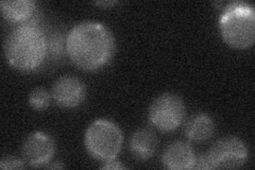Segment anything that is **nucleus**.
Listing matches in <instances>:
<instances>
[{
  "label": "nucleus",
  "instance_id": "8",
  "mask_svg": "<svg viewBox=\"0 0 255 170\" xmlns=\"http://www.w3.org/2000/svg\"><path fill=\"white\" fill-rule=\"evenodd\" d=\"M52 98L62 108H77L81 104L86 96V86L78 77L65 75L55 81L52 91Z\"/></svg>",
  "mask_w": 255,
  "mask_h": 170
},
{
  "label": "nucleus",
  "instance_id": "1",
  "mask_svg": "<svg viewBox=\"0 0 255 170\" xmlns=\"http://www.w3.org/2000/svg\"><path fill=\"white\" fill-rule=\"evenodd\" d=\"M66 51L79 68L94 71L110 62L115 51V39L105 23L85 20L69 31Z\"/></svg>",
  "mask_w": 255,
  "mask_h": 170
},
{
  "label": "nucleus",
  "instance_id": "17",
  "mask_svg": "<svg viewBox=\"0 0 255 170\" xmlns=\"http://www.w3.org/2000/svg\"><path fill=\"white\" fill-rule=\"evenodd\" d=\"M43 168H48V169H60L64 168V165L62 163H53V164H46Z\"/></svg>",
  "mask_w": 255,
  "mask_h": 170
},
{
  "label": "nucleus",
  "instance_id": "9",
  "mask_svg": "<svg viewBox=\"0 0 255 170\" xmlns=\"http://www.w3.org/2000/svg\"><path fill=\"white\" fill-rule=\"evenodd\" d=\"M195 159V152L190 145L178 141L167 146L163 153L162 162L167 169L186 170L194 168Z\"/></svg>",
  "mask_w": 255,
  "mask_h": 170
},
{
  "label": "nucleus",
  "instance_id": "18",
  "mask_svg": "<svg viewBox=\"0 0 255 170\" xmlns=\"http://www.w3.org/2000/svg\"><path fill=\"white\" fill-rule=\"evenodd\" d=\"M96 4H98V5H101V6H108V5H113V4H115L116 3V1H97V2H95Z\"/></svg>",
  "mask_w": 255,
  "mask_h": 170
},
{
  "label": "nucleus",
  "instance_id": "7",
  "mask_svg": "<svg viewBox=\"0 0 255 170\" xmlns=\"http://www.w3.org/2000/svg\"><path fill=\"white\" fill-rule=\"evenodd\" d=\"M55 151L52 137L44 132H33L27 136L22 145V157L34 168H43L49 163Z\"/></svg>",
  "mask_w": 255,
  "mask_h": 170
},
{
  "label": "nucleus",
  "instance_id": "10",
  "mask_svg": "<svg viewBox=\"0 0 255 170\" xmlns=\"http://www.w3.org/2000/svg\"><path fill=\"white\" fill-rule=\"evenodd\" d=\"M3 17L11 22L34 23L32 16L35 13V2L32 0H5L0 2Z\"/></svg>",
  "mask_w": 255,
  "mask_h": 170
},
{
  "label": "nucleus",
  "instance_id": "2",
  "mask_svg": "<svg viewBox=\"0 0 255 170\" xmlns=\"http://www.w3.org/2000/svg\"><path fill=\"white\" fill-rule=\"evenodd\" d=\"M47 52V37L35 23L18 25L5 38V59L17 70L28 72L37 69L44 62Z\"/></svg>",
  "mask_w": 255,
  "mask_h": 170
},
{
  "label": "nucleus",
  "instance_id": "12",
  "mask_svg": "<svg viewBox=\"0 0 255 170\" xmlns=\"http://www.w3.org/2000/svg\"><path fill=\"white\" fill-rule=\"evenodd\" d=\"M214 131V120L204 113H198V114L190 116L184 126L186 137L194 142L207 141L213 136Z\"/></svg>",
  "mask_w": 255,
  "mask_h": 170
},
{
  "label": "nucleus",
  "instance_id": "15",
  "mask_svg": "<svg viewBox=\"0 0 255 170\" xmlns=\"http://www.w3.org/2000/svg\"><path fill=\"white\" fill-rule=\"evenodd\" d=\"M195 168L196 169H213L210 159H209V157H207L206 153L205 155L196 157L193 169H195Z\"/></svg>",
  "mask_w": 255,
  "mask_h": 170
},
{
  "label": "nucleus",
  "instance_id": "13",
  "mask_svg": "<svg viewBox=\"0 0 255 170\" xmlns=\"http://www.w3.org/2000/svg\"><path fill=\"white\" fill-rule=\"evenodd\" d=\"M29 104L33 110H45L50 104V95L46 88L35 87L29 94Z\"/></svg>",
  "mask_w": 255,
  "mask_h": 170
},
{
  "label": "nucleus",
  "instance_id": "14",
  "mask_svg": "<svg viewBox=\"0 0 255 170\" xmlns=\"http://www.w3.org/2000/svg\"><path fill=\"white\" fill-rule=\"evenodd\" d=\"M25 167V164H23V161L20 159L9 156V157H4L2 160L0 161V168L1 169H22Z\"/></svg>",
  "mask_w": 255,
  "mask_h": 170
},
{
  "label": "nucleus",
  "instance_id": "6",
  "mask_svg": "<svg viewBox=\"0 0 255 170\" xmlns=\"http://www.w3.org/2000/svg\"><path fill=\"white\" fill-rule=\"evenodd\" d=\"M206 155L213 169H235L245 165L248 160L249 151L241 139L226 136L215 142Z\"/></svg>",
  "mask_w": 255,
  "mask_h": 170
},
{
  "label": "nucleus",
  "instance_id": "3",
  "mask_svg": "<svg viewBox=\"0 0 255 170\" xmlns=\"http://www.w3.org/2000/svg\"><path fill=\"white\" fill-rule=\"evenodd\" d=\"M220 33L225 42L236 49H247L255 40V11L247 1H232L219 18Z\"/></svg>",
  "mask_w": 255,
  "mask_h": 170
},
{
  "label": "nucleus",
  "instance_id": "11",
  "mask_svg": "<svg viewBox=\"0 0 255 170\" xmlns=\"http://www.w3.org/2000/svg\"><path fill=\"white\" fill-rule=\"evenodd\" d=\"M157 148V137L148 128L135 131L130 141V149L133 157L139 161H147L154 156Z\"/></svg>",
  "mask_w": 255,
  "mask_h": 170
},
{
  "label": "nucleus",
  "instance_id": "16",
  "mask_svg": "<svg viewBox=\"0 0 255 170\" xmlns=\"http://www.w3.org/2000/svg\"><path fill=\"white\" fill-rule=\"evenodd\" d=\"M100 168L106 169V170H117V169H126V166L122 163V162H119L115 159H112V160L106 161L105 163L100 166Z\"/></svg>",
  "mask_w": 255,
  "mask_h": 170
},
{
  "label": "nucleus",
  "instance_id": "5",
  "mask_svg": "<svg viewBox=\"0 0 255 170\" xmlns=\"http://www.w3.org/2000/svg\"><path fill=\"white\" fill-rule=\"evenodd\" d=\"M149 121L158 130L171 132L183 123L185 105L180 96L173 93L159 95L152 101L148 113Z\"/></svg>",
  "mask_w": 255,
  "mask_h": 170
},
{
  "label": "nucleus",
  "instance_id": "4",
  "mask_svg": "<svg viewBox=\"0 0 255 170\" xmlns=\"http://www.w3.org/2000/svg\"><path fill=\"white\" fill-rule=\"evenodd\" d=\"M84 143L91 157L106 162L116 159L119 155L123 147L124 136L121 129L113 121L97 119L87 128Z\"/></svg>",
  "mask_w": 255,
  "mask_h": 170
}]
</instances>
